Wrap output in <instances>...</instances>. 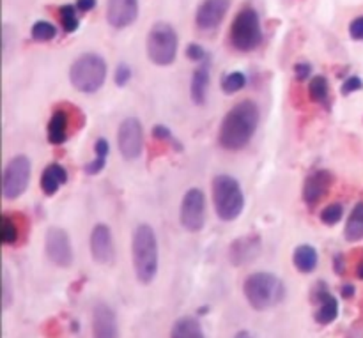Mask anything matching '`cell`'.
Masks as SVG:
<instances>
[{
    "label": "cell",
    "instance_id": "14",
    "mask_svg": "<svg viewBox=\"0 0 363 338\" xmlns=\"http://www.w3.org/2000/svg\"><path fill=\"white\" fill-rule=\"evenodd\" d=\"M333 176L330 170H315L311 176L305 179L303 184V201L308 208H314L319 202L328 195L330 188H332Z\"/></svg>",
    "mask_w": 363,
    "mask_h": 338
},
{
    "label": "cell",
    "instance_id": "32",
    "mask_svg": "<svg viewBox=\"0 0 363 338\" xmlns=\"http://www.w3.org/2000/svg\"><path fill=\"white\" fill-rule=\"evenodd\" d=\"M131 78V69L130 66H126V64H119L116 69V77H113V80H116V84L119 85V87H124V85L130 81Z\"/></svg>",
    "mask_w": 363,
    "mask_h": 338
},
{
    "label": "cell",
    "instance_id": "29",
    "mask_svg": "<svg viewBox=\"0 0 363 338\" xmlns=\"http://www.w3.org/2000/svg\"><path fill=\"white\" fill-rule=\"evenodd\" d=\"M59 20H60V23H62L64 30L66 32H74L78 28V25H80V21H78V16H77V9H74L73 6L60 7Z\"/></svg>",
    "mask_w": 363,
    "mask_h": 338
},
{
    "label": "cell",
    "instance_id": "16",
    "mask_svg": "<svg viewBox=\"0 0 363 338\" xmlns=\"http://www.w3.org/2000/svg\"><path fill=\"white\" fill-rule=\"evenodd\" d=\"M138 16V0H108L106 20L113 28H124Z\"/></svg>",
    "mask_w": 363,
    "mask_h": 338
},
{
    "label": "cell",
    "instance_id": "4",
    "mask_svg": "<svg viewBox=\"0 0 363 338\" xmlns=\"http://www.w3.org/2000/svg\"><path fill=\"white\" fill-rule=\"evenodd\" d=\"M213 204L220 220L233 222L243 213L245 197L240 183L233 176L220 174L213 179Z\"/></svg>",
    "mask_w": 363,
    "mask_h": 338
},
{
    "label": "cell",
    "instance_id": "34",
    "mask_svg": "<svg viewBox=\"0 0 363 338\" xmlns=\"http://www.w3.org/2000/svg\"><path fill=\"white\" fill-rule=\"evenodd\" d=\"M105 163H106V158H99V156H96L94 162L87 163L84 170L89 174V176H96V174H99L103 169H105Z\"/></svg>",
    "mask_w": 363,
    "mask_h": 338
},
{
    "label": "cell",
    "instance_id": "22",
    "mask_svg": "<svg viewBox=\"0 0 363 338\" xmlns=\"http://www.w3.org/2000/svg\"><path fill=\"white\" fill-rule=\"evenodd\" d=\"M170 338H206L201 322L195 317H179L172 326Z\"/></svg>",
    "mask_w": 363,
    "mask_h": 338
},
{
    "label": "cell",
    "instance_id": "46",
    "mask_svg": "<svg viewBox=\"0 0 363 338\" xmlns=\"http://www.w3.org/2000/svg\"><path fill=\"white\" fill-rule=\"evenodd\" d=\"M208 310H209L208 307H201V308H199V310H197V314H199V315H206V314H208Z\"/></svg>",
    "mask_w": 363,
    "mask_h": 338
},
{
    "label": "cell",
    "instance_id": "33",
    "mask_svg": "<svg viewBox=\"0 0 363 338\" xmlns=\"http://www.w3.org/2000/svg\"><path fill=\"white\" fill-rule=\"evenodd\" d=\"M362 89H363L362 78L351 77V78H347L346 81H344V85H342V94L347 96V94H351V92L362 91Z\"/></svg>",
    "mask_w": 363,
    "mask_h": 338
},
{
    "label": "cell",
    "instance_id": "26",
    "mask_svg": "<svg viewBox=\"0 0 363 338\" xmlns=\"http://www.w3.org/2000/svg\"><path fill=\"white\" fill-rule=\"evenodd\" d=\"M0 237H2V243L6 247L14 244L20 237L18 234V225L14 222V218H11L9 215H2V223H0Z\"/></svg>",
    "mask_w": 363,
    "mask_h": 338
},
{
    "label": "cell",
    "instance_id": "30",
    "mask_svg": "<svg viewBox=\"0 0 363 338\" xmlns=\"http://www.w3.org/2000/svg\"><path fill=\"white\" fill-rule=\"evenodd\" d=\"M342 215H344L342 205H340V204H330V205H326L325 209H323L321 222L325 223V225H328V227L337 225V223L342 220Z\"/></svg>",
    "mask_w": 363,
    "mask_h": 338
},
{
    "label": "cell",
    "instance_id": "7",
    "mask_svg": "<svg viewBox=\"0 0 363 338\" xmlns=\"http://www.w3.org/2000/svg\"><path fill=\"white\" fill-rule=\"evenodd\" d=\"M147 55L156 66H170L177 55V34L172 25L158 21L147 35Z\"/></svg>",
    "mask_w": 363,
    "mask_h": 338
},
{
    "label": "cell",
    "instance_id": "6",
    "mask_svg": "<svg viewBox=\"0 0 363 338\" xmlns=\"http://www.w3.org/2000/svg\"><path fill=\"white\" fill-rule=\"evenodd\" d=\"M229 39L238 52H254L262 43L261 18L257 11L252 7L241 9L230 25Z\"/></svg>",
    "mask_w": 363,
    "mask_h": 338
},
{
    "label": "cell",
    "instance_id": "36",
    "mask_svg": "<svg viewBox=\"0 0 363 338\" xmlns=\"http://www.w3.org/2000/svg\"><path fill=\"white\" fill-rule=\"evenodd\" d=\"M350 34H351V38H353V39H358V41H362V39H363V16L351 21Z\"/></svg>",
    "mask_w": 363,
    "mask_h": 338
},
{
    "label": "cell",
    "instance_id": "47",
    "mask_svg": "<svg viewBox=\"0 0 363 338\" xmlns=\"http://www.w3.org/2000/svg\"><path fill=\"white\" fill-rule=\"evenodd\" d=\"M73 332H78V322H73Z\"/></svg>",
    "mask_w": 363,
    "mask_h": 338
},
{
    "label": "cell",
    "instance_id": "42",
    "mask_svg": "<svg viewBox=\"0 0 363 338\" xmlns=\"http://www.w3.org/2000/svg\"><path fill=\"white\" fill-rule=\"evenodd\" d=\"M96 6V0H78L77 7L78 11H82V13H89V11L94 9Z\"/></svg>",
    "mask_w": 363,
    "mask_h": 338
},
{
    "label": "cell",
    "instance_id": "5",
    "mask_svg": "<svg viewBox=\"0 0 363 338\" xmlns=\"http://www.w3.org/2000/svg\"><path fill=\"white\" fill-rule=\"evenodd\" d=\"M106 62L96 53H85L78 57L69 69V80L77 91L91 94L99 91L105 84Z\"/></svg>",
    "mask_w": 363,
    "mask_h": 338
},
{
    "label": "cell",
    "instance_id": "17",
    "mask_svg": "<svg viewBox=\"0 0 363 338\" xmlns=\"http://www.w3.org/2000/svg\"><path fill=\"white\" fill-rule=\"evenodd\" d=\"M91 254L98 264H108L113 259L112 232L105 223H98L91 234Z\"/></svg>",
    "mask_w": 363,
    "mask_h": 338
},
{
    "label": "cell",
    "instance_id": "18",
    "mask_svg": "<svg viewBox=\"0 0 363 338\" xmlns=\"http://www.w3.org/2000/svg\"><path fill=\"white\" fill-rule=\"evenodd\" d=\"M67 181V172L62 165L59 163H52L45 169L41 176V190L45 191L46 195H53L59 191V188L62 184H66Z\"/></svg>",
    "mask_w": 363,
    "mask_h": 338
},
{
    "label": "cell",
    "instance_id": "28",
    "mask_svg": "<svg viewBox=\"0 0 363 338\" xmlns=\"http://www.w3.org/2000/svg\"><path fill=\"white\" fill-rule=\"evenodd\" d=\"M245 85H247V77H245L241 71L229 73L227 77H223V80H222V89L225 94H234V92L241 91Z\"/></svg>",
    "mask_w": 363,
    "mask_h": 338
},
{
    "label": "cell",
    "instance_id": "40",
    "mask_svg": "<svg viewBox=\"0 0 363 338\" xmlns=\"http://www.w3.org/2000/svg\"><path fill=\"white\" fill-rule=\"evenodd\" d=\"M94 151H96V156H99V158H106V156H108V151H110L108 142H106L105 138H98V140H96V145H94Z\"/></svg>",
    "mask_w": 363,
    "mask_h": 338
},
{
    "label": "cell",
    "instance_id": "43",
    "mask_svg": "<svg viewBox=\"0 0 363 338\" xmlns=\"http://www.w3.org/2000/svg\"><path fill=\"white\" fill-rule=\"evenodd\" d=\"M340 294H342L344 300H351V298L354 296V286L346 283V286H342V289H340Z\"/></svg>",
    "mask_w": 363,
    "mask_h": 338
},
{
    "label": "cell",
    "instance_id": "21",
    "mask_svg": "<svg viewBox=\"0 0 363 338\" xmlns=\"http://www.w3.org/2000/svg\"><path fill=\"white\" fill-rule=\"evenodd\" d=\"M208 87H209V66L204 64V66L197 67L191 77V99H194L195 105H204L206 98H208Z\"/></svg>",
    "mask_w": 363,
    "mask_h": 338
},
{
    "label": "cell",
    "instance_id": "9",
    "mask_svg": "<svg viewBox=\"0 0 363 338\" xmlns=\"http://www.w3.org/2000/svg\"><path fill=\"white\" fill-rule=\"evenodd\" d=\"M181 225L188 232H199L206 223V198L199 188H191L184 193L179 211Z\"/></svg>",
    "mask_w": 363,
    "mask_h": 338
},
{
    "label": "cell",
    "instance_id": "31",
    "mask_svg": "<svg viewBox=\"0 0 363 338\" xmlns=\"http://www.w3.org/2000/svg\"><path fill=\"white\" fill-rule=\"evenodd\" d=\"M330 296H332V294H330L328 287H326L325 282H318L314 286V289L311 291V301L315 305H321L323 301L328 300Z\"/></svg>",
    "mask_w": 363,
    "mask_h": 338
},
{
    "label": "cell",
    "instance_id": "12",
    "mask_svg": "<svg viewBox=\"0 0 363 338\" xmlns=\"http://www.w3.org/2000/svg\"><path fill=\"white\" fill-rule=\"evenodd\" d=\"M92 338H119L117 315L105 301H96L92 308Z\"/></svg>",
    "mask_w": 363,
    "mask_h": 338
},
{
    "label": "cell",
    "instance_id": "20",
    "mask_svg": "<svg viewBox=\"0 0 363 338\" xmlns=\"http://www.w3.org/2000/svg\"><path fill=\"white\" fill-rule=\"evenodd\" d=\"M67 126H69V119L67 113L62 108L55 110L48 123V140L50 144L60 145L66 142L67 138Z\"/></svg>",
    "mask_w": 363,
    "mask_h": 338
},
{
    "label": "cell",
    "instance_id": "2",
    "mask_svg": "<svg viewBox=\"0 0 363 338\" xmlns=\"http://www.w3.org/2000/svg\"><path fill=\"white\" fill-rule=\"evenodd\" d=\"M131 254H133V268L137 280L142 286H149L156 278L160 264L158 241H156L155 230L151 225L140 223L135 229Z\"/></svg>",
    "mask_w": 363,
    "mask_h": 338
},
{
    "label": "cell",
    "instance_id": "23",
    "mask_svg": "<svg viewBox=\"0 0 363 338\" xmlns=\"http://www.w3.org/2000/svg\"><path fill=\"white\" fill-rule=\"evenodd\" d=\"M337 317H339V301H337V298L333 296H330L328 300L323 301V303L318 307V312H315L314 315L315 322L321 326L332 325Z\"/></svg>",
    "mask_w": 363,
    "mask_h": 338
},
{
    "label": "cell",
    "instance_id": "24",
    "mask_svg": "<svg viewBox=\"0 0 363 338\" xmlns=\"http://www.w3.org/2000/svg\"><path fill=\"white\" fill-rule=\"evenodd\" d=\"M346 240L347 241H360L363 240V202L354 205L350 220L346 225Z\"/></svg>",
    "mask_w": 363,
    "mask_h": 338
},
{
    "label": "cell",
    "instance_id": "25",
    "mask_svg": "<svg viewBox=\"0 0 363 338\" xmlns=\"http://www.w3.org/2000/svg\"><path fill=\"white\" fill-rule=\"evenodd\" d=\"M308 96L314 103H321V105H326L328 103V96H330V87H328V80L321 74L314 77L308 84Z\"/></svg>",
    "mask_w": 363,
    "mask_h": 338
},
{
    "label": "cell",
    "instance_id": "27",
    "mask_svg": "<svg viewBox=\"0 0 363 338\" xmlns=\"http://www.w3.org/2000/svg\"><path fill=\"white\" fill-rule=\"evenodd\" d=\"M57 35V28L55 25H52L50 21H35L34 25H32V38L35 39V41H41V43H46V41H52L53 38Z\"/></svg>",
    "mask_w": 363,
    "mask_h": 338
},
{
    "label": "cell",
    "instance_id": "37",
    "mask_svg": "<svg viewBox=\"0 0 363 338\" xmlns=\"http://www.w3.org/2000/svg\"><path fill=\"white\" fill-rule=\"evenodd\" d=\"M152 137L158 138V140H170L176 144V140L172 138V133L169 131V128L162 126V124H158V126L152 128Z\"/></svg>",
    "mask_w": 363,
    "mask_h": 338
},
{
    "label": "cell",
    "instance_id": "10",
    "mask_svg": "<svg viewBox=\"0 0 363 338\" xmlns=\"http://www.w3.org/2000/svg\"><path fill=\"white\" fill-rule=\"evenodd\" d=\"M117 145L124 159H137L144 149V130L140 120L135 117H128L121 123L117 133Z\"/></svg>",
    "mask_w": 363,
    "mask_h": 338
},
{
    "label": "cell",
    "instance_id": "15",
    "mask_svg": "<svg viewBox=\"0 0 363 338\" xmlns=\"http://www.w3.org/2000/svg\"><path fill=\"white\" fill-rule=\"evenodd\" d=\"M229 6V0H204L195 14V23L201 30H213L223 21Z\"/></svg>",
    "mask_w": 363,
    "mask_h": 338
},
{
    "label": "cell",
    "instance_id": "8",
    "mask_svg": "<svg viewBox=\"0 0 363 338\" xmlns=\"http://www.w3.org/2000/svg\"><path fill=\"white\" fill-rule=\"evenodd\" d=\"M30 181V162L27 156H14L4 170L2 193L7 201L21 197Z\"/></svg>",
    "mask_w": 363,
    "mask_h": 338
},
{
    "label": "cell",
    "instance_id": "19",
    "mask_svg": "<svg viewBox=\"0 0 363 338\" xmlns=\"http://www.w3.org/2000/svg\"><path fill=\"white\" fill-rule=\"evenodd\" d=\"M318 262H319V255L318 250L311 244H301L294 250L293 255V264L294 268L298 269L300 273H312L315 268H318Z\"/></svg>",
    "mask_w": 363,
    "mask_h": 338
},
{
    "label": "cell",
    "instance_id": "13",
    "mask_svg": "<svg viewBox=\"0 0 363 338\" xmlns=\"http://www.w3.org/2000/svg\"><path fill=\"white\" fill-rule=\"evenodd\" d=\"M261 236L259 234H248V236L240 237V240L230 244L227 257H229L230 264L240 268V266H247L254 262L261 254Z\"/></svg>",
    "mask_w": 363,
    "mask_h": 338
},
{
    "label": "cell",
    "instance_id": "11",
    "mask_svg": "<svg viewBox=\"0 0 363 338\" xmlns=\"http://www.w3.org/2000/svg\"><path fill=\"white\" fill-rule=\"evenodd\" d=\"M45 254L48 261L57 268H69L73 264V248H71V241L66 230L52 227L46 232Z\"/></svg>",
    "mask_w": 363,
    "mask_h": 338
},
{
    "label": "cell",
    "instance_id": "35",
    "mask_svg": "<svg viewBox=\"0 0 363 338\" xmlns=\"http://www.w3.org/2000/svg\"><path fill=\"white\" fill-rule=\"evenodd\" d=\"M186 57L190 60H195V62H201V60L206 59V52L202 46L199 45H190L186 48Z\"/></svg>",
    "mask_w": 363,
    "mask_h": 338
},
{
    "label": "cell",
    "instance_id": "41",
    "mask_svg": "<svg viewBox=\"0 0 363 338\" xmlns=\"http://www.w3.org/2000/svg\"><path fill=\"white\" fill-rule=\"evenodd\" d=\"M333 269H335L337 275H344V271H346V259L342 254H337L333 259Z\"/></svg>",
    "mask_w": 363,
    "mask_h": 338
},
{
    "label": "cell",
    "instance_id": "3",
    "mask_svg": "<svg viewBox=\"0 0 363 338\" xmlns=\"http://www.w3.org/2000/svg\"><path fill=\"white\" fill-rule=\"evenodd\" d=\"M243 293L254 310L264 312L277 307L286 298V286L273 273H252L243 283Z\"/></svg>",
    "mask_w": 363,
    "mask_h": 338
},
{
    "label": "cell",
    "instance_id": "44",
    "mask_svg": "<svg viewBox=\"0 0 363 338\" xmlns=\"http://www.w3.org/2000/svg\"><path fill=\"white\" fill-rule=\"evenodd\" d=\"M234 338H254V337H252V333L247 332V329H241V332H238L236 335H234Z\"/></svg>",
    "mask_w": 363,
    "mask_h": 338
},
{
    "label": "cell",
    "instance_id": "38",
    "mask_svg": "<svg viewBox=\"0 0 363 338\" xmlns=\"http://www.w3.org/2000/svg\"><path fill=\"white\" fill-rule=\"evenodd\" d=\"M11 300H13V296H11V291H9V278H7V273H4V283H2V307L4 310H7L11 305Z\"/></svg>",
    "mask_w": 363,
    "mask_h": 338
},
{
    "label": "cell",
    "instance_id": "45",
    "mask_svg": "<svg viewBox=\"0 0 363 338\" xmlns=\"http://www.w3.org/2000/svg\"><path fill=\"white\" fill-rule=\"evenodd\" d=\"M357 276L360 280H363V261L360 262V264H358V268H357Z\"/></svg>",
    "mask_w": 363,
    "mask_h": 338
},
{
    "label": "cell",
    "instance_id": "39",
    "mask_svg": "<svg viewBox=\"0 0 363 338\" xmlns=\"http://www.w3.org/2000/svg\"><path fill=\"white\" fill-rule=\"evenodd\" d=\"M311 73H312V67H311V64H307V62H301V64H296V66H294V74H296V78L298 80H307L308 77H311Z\"/></svg>",
    "mask_w": 363,
    "mask_h": 338
},
{
    "label": "cell",
    "instance_id": "1",
    "mask_svg": "<svg viewBox=\"0 0 363 338\" xmlns=\"http://www.w3.org/2000/svg\"><path fill=\"white\" fill-rule=\"evenodd\" d=\"M259 124V108L254 101H240L227 112L220 126L218 142L227 151H241L250 144Z\"/></svg>",
    "mask_w": 363,
    "mask_h": 338
}]
</instances>
